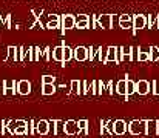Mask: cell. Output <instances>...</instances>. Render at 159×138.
I'll return each mask as SVG.
<instances>
[{"instance_id":"6da1fadb","label":"cell","mask_w":159,"mask_h":138,"mask_svg":"<svg viewBox=\"0 0 159 138\" xmlns=\"http://www.w3.org/2000/svg\"><path fill=\"white\" fill-rule=\"evenodd\" d=\"M136 51V48H133V46H119V61L122 63V61H133V60H136V57H138V54L134 52Z\"/></svg>"},{"instance_id":"7a4b0ae2","label":"cell","mask_w":159,"mask_h":138,"mask_svg":"<svg viewBox=\"0 0 159 138\" xmlns=\"http://www.w3.org/2000/svg\"><path fill=\"white\" fill-rule=\"evenodd\" d=\"M76 28V17L71 15V14H63L60 15V29H62V34H65V31H70V29H74Z\"/></svg>"},{"instance_id":"3957f363","label":"cell","mask_w":159,"mask_h":138,"mask_svg":"<svg viewBox=\"0 0 159 138\" xmlns=\"http://www.w3.org/2000/svg\"><path fill=\"white\" fill-rule=\"evenodd\" d=\"M128 132L131 135H144L145 134V120H133V121H130Z\"/></svg>"},{"instance_id":"277c9868","label":"cell","mask_w":159,"mask_h":138,"mask_svg":"<svg viewBox=\"0 0 159 138\" xmlns=\"http://www.w3.org/2000/svg\"><path fill=\"white\" fill-rule=\"evenodd\" d=\"M144 28H147V15H144V14H136V15H133V28H131L133 36H136L138 31H141V29H144Z\"/></svg>"},{"instance_id":"5b68a950","label":"cell","mask_w":159,"mask_h":138,"mask_svg":"<svg viewBox=\"0 0 159 138\" xmlns=\"http://www.w3.org/2000/svg\"><path fill=\"white\" fill-rule=\"evenodd\" d=\"M63 134H65V135H70V137L79 135V134H80V128L77 126V121H74V120L65 121V123H63Z\"/></svg>"},{"instance_id":"8992f818","label":"cell","mask_w":159,"mask_h":138,"mask_svg":"<svg viewBox=\"0 0 159 138\" xmlns=\"http://www.w3.org/2000/svg\"><path fill=\"white\" fill-rule=\"evenodd\" d=\"M73 60H76L79 63L87 61L88 60V48L87 46H76L74 52H73Z\"/></svg>"},{"instance_id":"52a82bcc","label":"cell","mask_w":159,"mask_h":138,"mask_svg":"<svg viewBox=\"0 0 159 138\" xmlns=\"http://www.w3.org/2000/svg\"><path fill=\"white\" fill-rule=\"evenodd\" d=\"M113 14H102V15H98V23H99V28L102 29H111L113 28Z\"/></svg>"},{"instance_id":"ba28073f","label":"cell","mask_w":159,"mask_h":138,"mask_svg":"<svg viewBox=\"0 0 159 138\" xmlns=\"http://www.w3.org/2000/svg\"><path fill=\"white\" fill-rule=\"evenodd\" d=\"M105 63L120 65V61H119V46H108V54H107Z\"/></svg>"},{"instance_id":"9c48e42d","label":"cell","mask_w":159,"mask_h":138,"mask_svg":"<svg viewBox=\"0 0 159 138\" xmlns=\"http://www.w3.org/2000/svg\"><path fill=\"white\" fill-rule=\"evenodd\" d=\"M150 91H152V85L148 80H138L136 82V94L144 97V95H148Z\"/></svg>"},{"instance_id":"30bf717a","label":"cell","mask_w":159,"mask_h":138,"mask_svg":"<svg viewBox=\"0 0 159 138\" xmlns=\"http://www.w3.org/2000/svg\"><path fill=\"white\" fill-rule=\"evenodd\" d=\"M60 28V15L57 14H50L47 17V23H45V29H57Z\"/></svg>"},{"instance_id":"8fae6325","label":"cell","mask_w":159,"mask_h":138,"mask_svg":"<svg viewBox=\"0 0 159 138\" xmlns=\"http://www.w3.org/2000/svg\"><path fill=\"white\" fill-rule=\"evenodd\" d=\"M119 26L122 29H131L133 28V15H130V14H120L119 15Z\"/></svg>"},{"instance_id":"7c38bea8","label":"cell","mask_w":159,"mask_h":138,"mask_svg":"<svg viewBox=\"0 0 159 138\" xmlns=\"http://www.w3.org/2000/svg\"><path fill=\"white\" fill-rule=\"evenodd\" d=\"M8 54L3 57V61H19V46H8Z\"/></svg>"},{"instance_id":"4fadbf2b","label":"cell","mask_w":159,"mask_h":138,"mask_svg":"<svg viewBox=\"0 0 159 138\" xmlns=\"http://www.w3.org/2000/svg\"><path fill=\"white\" fill-rule=\"evenodd\" d=\"M145 135H158V120H145Z\"/></svg>"},{"instance_id":"5bb4252c","label":"cell","mask_w":159,"mask_h":138,"mask_svg":"<svg viewBox=\"0 0 159 138\" xmlns=\"http://www.w3.org/2000/svg\"><path fill=\"white\" fill-rule=\"evenodd\" d=\"M128 131V124L124 120H114V135H125V132Z\"/></svg>"},{"instance_id":"9a60e30c","label":"cell","mask_w":159,"mask_h":138,"mask_svg":"<svg viewBox=\"0 0 159 138\" xmlns=\"http://www.w3.org/2000/svg\"><path fill=\"white\" fill-rule=\"evenodd\" d=\"M17 92L20 95H30L31 94V83L28 80H20L17 82Z\"/></svg>"},{"instance_id":"2e32d148","label":"cell","mask_w":159,"mask_h":138,"mask_svg":"<svg viewBox=\"0 0 159 138\" xmlns=\"http://www.w3.org/2000/svg\"><path fill=\"white\" fill-rule=\"evenodd\" d=\"M36 131H37L39 135H48L50 134V121L48 120H39Z\"/></svg>"},{"instance_id":"e0dca14e","label":"cell","mask_w":159,"mask_h":138,"mask_svg":"<svg viewBox=\"0 0 159 138\" xmlns=\"http://www.w3.org/2000/svg\"><path fill=\"white\" fill-rule=\"evenodd\" d=\"M3 88H5V95H12V94L17 92V85H16L14 80H5Z\"/></svg>"},{"instance_id":"ac0fdd59","label":"cell","mask_w":159,"mask_h":138,"mask_svg":"<svg viewBox=\"0 0 159 138\" xmlns=\"http://www.w3.org/2000/svg\"><path fill=\"white\" fill-rule=\"evenodd\" d=\"M50 131H53L54 135H59L63 132V121L60 120H50Z\"/></svg>"},{"instance_id":"d6986e66","label":"cell","mask_w":159,"mask_h":138,"mask_svg":"<svg viewBox=\"0 0 159 138\" xmlns=\"http://www.w3.org/2000/svg\"><path fill=\"white\" fill-rule=\"evenodd\" d=\"M53 60L57 61V63H63V43L59 46L53 48Z\"/></svg>"},{"instance_id":"ffe728a7","label":"cell","mask_w":159,"mask_h":138,"mask_svg":"<svg viewBox=\"0 0 159 138\" xmlns=\"http://www.w3.org/2000/svg\"><path fill=\"white\" fill-rule=\"evenodd\" d=\"M73 52H74V49L71 46L63 43V63H62V66H65L66 63H70L73 60Z\"/></svg>"},{"instance_id":"44dd1931","label":"cell","mask_w":159,"mask_h":138,"mask_svg":"<svg viewBox=\"0 0 159 138\" xmlns=\"http://www.w3.org/2000/svg\"><path fill=\"white\" fill-rule=\"evenodd\" d=\"M127 80L128 78H122L116 83V94L117 95H122V97H127Z\"/></svg>"},{"instance_id":"7402d4cb","label":"cell","mask_w":159,"mask_h":138,"mask_svg":"<svg viewBox=\"0 0 159 138\" xmlns=\"http://www.w3.org/2000/svg\"><path fill=\"white\" fill-rule=\"evenodd\" d=\"M71 91L70 94L73 95H82V82L80 80H71Z\"/></svg>"},{"instance_id":"603a6c76","label":"cell","mask_w":159,"mask_h":138,"mask_svg":"<svg viewBox=\"0 0 159 138\" xmlns=\"http://www.w3.org/2000/svg\"><path fill=\"white\" fill-rule=\"evenodd\" d=\"M136 51H138V57H136V60H138V61H142V63L150 61V54H148V52L141 51V48H136Z\"/></svg>"},{"instance_id":"cb8c5ba5","label":"cell","mask_w":159,"mask_h":138,"mask_svg":"<svg viewBox=\"0 0 159 138\" xmlns=\"http://www.w3.org/2000/svg\"><path fill=\"white\" fill-rule=\"evenodd\" d=\"M148 54H150V61H153V63L159 61V48L158 46H152L150 51H148Z\"/></svg>"},{"instance_id":"d4e9b609","label":"cell","mask_w":159,"mask_h":138,"mask_svg":"<svg viewBox=\"0 0 159 138\" xmlns=\"http://www.w3.org/2000/svg\"><path fill=\"white\" fill-rule=\"evenodd\" d=\"M136 94V82H133L131 78L127 80V97Z\"/></svg>"},{"instance_id":"484cf974","label":"cell","mask_w":159,"mask_h":138,"mask_svg":"<svg viewBox=\"0 0 159 138\" xmlns=\"http://www.w3.org/2000/svg\"><path fill=\"white\" fill-rule=\"evenodd\" d=\"M107 54H108V48H102V46H99V51H98V60H99L101 63H105Z\"/></svg>"},{"instance_id":"4316f807","label":"cell","mask_w":159,"mask_h":138,"mask_svg":"<svg viewBox=\"0 0 159 138\" xmlns=\"http://www.w3.org/2000/svg\"><path fill=\"white\" fill-rule=\"evenodd\" d=\"M51 48L50 46H45L43 48V51H42V58L45 60V61H51L53 60V54H51Z\"/></svg>"},{"instance_id":"83f0119b","label":"cell","mask_w":159,"mask_h":138,"mask_svg":"<svg viewBox=\"0 0 159 138\" xmlns=\"http://www.w3.org/2000/svg\"><path fill=\"white\" fill-rule=\"evenodd\" d=\"M42 94L43 95H53V94H56V86L54 85H42Z\"/></svg>"},{"instance_id":"f1b7e54d","label":"cell","mask_w":159,"mask_h":138,"mask_svg":"<svg viewBox=\"0 0 159 138\" xmlns=\"http://www.w3.org/2000/svg\"><path fill=\"white\" fill-rule=\"evenodd\" d=\"M98 51H99V48H96V46H90V48H88V60H90V61H94V60H96Z\"/></svg>"},{"instance_id":"f546056e","label":"cell","mask_w":159,"mask_h":138,"mask_svg":"<svg viewBox=\"0 0 159 138\" xmlns=\"http://www.w3.org/2000/svg\"><path fill=\"white\" fill-rule=\"evenodd\" d=\"M42 85H54V82H56V77L54 75H50V74H47V75H42Z\"/></svg>"},{"instance_id":"4dcf8cb0","label":"cell","mask_w":159,"mask_h":138,"mask_svg":"<svg viewBox=\"0 0 159 138\" xmlns=\"http://www.w3.org/2000/svg\"><path fill=\"white\" fill-rule=\"evenodd\" d=\"M26 61V48L19 46V63H25Z\"/></svg>"},{"instance_id":"1f68e13d","label":"cell","mask_w":159,"mask_h":138,"mask_svg":"<svg viewBox=\"0 0 159 138\" xmlns=\"http://www.w3.org/2000/svg\"><path fill=\"white\" fill-rule=\"evenodd\" d=\"M6 131H8L11 135H16V121H14V120H8V123H6Z\"/></svg>"},{"instance_id":"d6a6232c","label":"cell","mask_w":159,"mask_h":138,"mask_svg":"<svg viewBox=\"0 0 159 138\" xmlns=\"http://www.w3.org/2000/svg\"><path fill=\"white\" fill-rule=\"evenodd\" d=\"M36 126H37V121H36V120H31V121H30V126H28V134H30V135H36V134H37Z\"/></svg>"},{"instance_id":"836d02e7","label":"cell","mask_w":159,"mask_h":138,"mask_svg":"<svg viewBox=\"0 0 159 138\" xmlns=\"http://www.w3.org/2000/svg\"><path fill=\"white\" fill-rule=\"evenodd\" d=\"M105 129L108 131L110 135H114V121H113V120H107L105 121Z\"/></svg>"},{"instance_id":"e575fe53","label":"cell","mask_w":159,"mask_h":138,"mask_svg":"<svg viewBox=\"0 0 159 138\" xmlns=\"http://www.w3.org/2000/svg\"><path fill=\"white\" fill-rule=\"evenodd\" d=\"M26 60L28 61H34V46H28L26 48Z\"/></svg>"},{"instance_id":"d590c367","label":"cell","mask_w":159,"mask_h":138,"mask_svg":"<svg viewBox=\"0 0 159 138\" xmlns=\"http://www.w3.org/2000/svg\"><path fill=\"white\" fill-rule=\"evenodd\" d=\"M6 29H11L12 28V15L11 14H6L5 15V25H3Z\"/></svg>"},{"instance_id":"8d00e7d4","label":"cell","mask_w":159,"mask_h":138,"mask_svg":"<svg viewBox=\"0 0 159 138\" xmlns=\"http://www.w3.org/2000/svg\"><path fill=\"white\" fill-rule=\"evenodd\" d=\"M28 134V124L26 126H17L16 128V135H26Z\"/></svg>"},{"instance_id":"74e56055","label":"cell","mask_w":159,"mask_h":138,"mask_svg":"<svg viewBox=\"0 0 159 138\" xmlns=\"http://www.w3.org/2000/svg\"><path fill=\"white\" fill-rule=\"evenodd\" d=\"M88 94L98 95V80H93V82L90 83V92H88Z\"/></svg>"},{"instance_id":"f35d334b","label":"cell","mask_w":159,"mask_h":138,"mask_svg":"<svg viewBox=\"0 0 159 138\" xmlns=\"http://www.w3.org/2000/svg\"><path fill=\"white\" fill-rule=\"evenodd\" d=\"M152 92H153L156 97H159V80H153V82H152Z\"/></svg>"},{"instance_id":"ab89813d","label":"cell","mask_w":159,"mask_h":138,"mask_svg":"<svg viewBox=\"0 0 159 138\" xmlns=\"http://www.w3.org/2000/svg\"><path fill=\"white\" fill-rule=\"evenodd\" d=\"M42 51H43V49L34 46V61H39V60L42 58Z\"/></svg>"},{"instance_id":"60d3db41","label":"cell","mask_w":159,"mask_h":138,"mask_svg":"<svg viewBox=\"0 0 159 138\" xmlns=\"http://www.w3.org/2000/svg\"><path fill=\"white\" fill-rule=\"evenodd\" d=\"M74 17H76V23H77V22H88V20L91 19V17L87 15V14H79V15H74Z\"/></svg>"},{"instance_id":"b9f144b4","label":"cell","mask_w":159,"mask_h":138,"mask_svg":"<svg viewBox=\"0 0 159 138\" xmlns=\"http://www.w3.org/2000/svg\"><path fill=\"white\" fill-rule=\"evenodd\" d=\"M91 20V19H90ZM90 20L88 22H77L76 23V28L77 29H87V28H90Z\"/></svg>"},{"instance_id":"7bdbcfd3","label":"cell","mask_w":159,"mask_h":138,"mask_svg":"<svg viewBox=\"0 0 159 138\" xmlns=\"http://www.w3.org/2000/svg\"><path fill=\"white\" fill-rule=\"evenodd\" d=\"M88 92H90V83L87 80H84L82 82V95H87Z\"/></svg>"},{"instance_id":"ee69618b","label":"cell","mask_w":159,"mask_h":138,"mask_svg":"<svg viewBox=\"0 0 159 138\" xmlns=\"http://www.w3.org/2000/svg\"><path fill=\"white\" fill-rule=\"evenodd\" d=\"M147 26H148L150 29L155 26V15H152V14H150V15H147Z\"/></svg>"},{"instance_id":"f6af8a7d","label":"cell","mask_w":159,"mask_h":138,"mask_svg":"<svg viewBox=\"0 0 159 138\" xmlns=\"http://www.w3.org/2000/svg\"><path fill=\"white\" fill-rule=\"evenodd\" d=\"M91 28H93V29H98V28H99V23H98V15H91Z\"/></svg>"},{"instance_id":"bcb514c9","label":"cell","mask_w":159,"mask_h":138,"mask_svg":"<svg viewBox=\"0 0 159 138\" xmlns=\"http://www.w3.org/2000/svg\"><path fill=\"white\" fill-rule=\"evenodd\" d=\"M104 89H105L104 82H98V95H102V94H104Z\"/></svg>"},{"instance_id":"7dc6e473","label":"cell","mask_w":159,"mask_h":138,"mask_svg":"<svg viewBox=\"0 0 159 138\" xmlns=\"http://www.w3.org/2000/svg\"><path fill=\"white\" fill-rule=\"evenodd\" d=\"M113 85H114V83H113V82H108V83H107V94H108V95H113V94H114V91H113Z\"/></svg>"},{"instance_id":"c3c4849f","label":"cell","mask_w":159,"mask_h":138,"mask_svg":"<svg viewBox=\"0 0 159 138\" xmlns=\"http://www.w3.org/2000/svg\"><path fill=\"white\" fill-rule=\"evenodd\" d=\"M3 25H5V19L3 15H0V28H3Z\"/></svg>"},{"instance_id":"681fc988","label":"cell","mask_w":159,"mask_h":138,"mask_svg":"<svg viewBox=\"0 0 159 138\" xmlns=\"http://www.w3.org/2000/svg\"><path fill=\"white\" fill-rule=\"evenodd\" d=\"M2 134H5V129H3V128H2V124H0V135H2Z\"/></svg>"}]
</instances>
